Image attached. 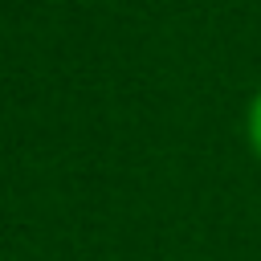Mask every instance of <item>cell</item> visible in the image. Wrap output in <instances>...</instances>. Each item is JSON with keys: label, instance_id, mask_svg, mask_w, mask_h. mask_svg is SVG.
<instances>
[{"label": "cell", "instance_id": "1", "mask_svg": "<svg viewBox=\"0 0 261 261\" xmlns=\"http://www.w3.org/2000/svg\"><path fill=\"white\" fill-rule=\"evenodd\" d=\"M249 135H253V147L261 151V94L253 102V114H249Z\"/></svg>", "mask_w": 261, "mask_h": 261}]
</instances>
